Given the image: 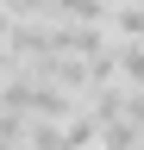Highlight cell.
<instances>
[{
  "label": "cell",
  "instance_id": "6da1fadb",
  "mask_svg": "<svg viewBox=\"0 0 144 150\" xmlns=\"http://www.w3.org/2000/svg\"><path fill=\"white\" fill-rule=\"evenodd\" d=\"M106 31H113L119 44H138L144 38V0H119V6L106 13Z\"/></svg>",
  "mask_w": 144,
  "mask_h": 150
},
{
  "label": "cell",
  "instance_id": "7a4b0ae2",
  "mask_svg": "<svg viewBox=\"0 0 144 150\" xmlns=\"http://www.w3.org/2000/svg\"><path fill=\"white\" fill-rule=\"evenodd\" d=\"M138 144H144V131H138L132 119H125V112L100 119V144H94V150H138Z\"/></svg>",
  "mask_w": 144,
  "mask_h": 150
},
{
  "label": "cell",
  "instance_id": "3957f363",
  "mask_svg": "<svg viewBox=\"0 0 144 150\" xmlns=\"http://www.w3.org/2000/svg\"><path fill=\"white\" fill-rule=\"evenodd\" d=\"M113 63H119V75H125V88L144 94V38H138V44H113Z\"/></svg>",
  "mask_w": 144,
  "mask_h": 150
},
{
  "label": "cell",
  "instance_id": "277c9868",
  "mask_svg": "<svg viewBox=\"0 0 144 150\" xmlns=\"http://www.w3.org/2000/svg\"><path fill=\"white\" fill-rule=\"evenodd\" d=\"M31 150H69L63 125H57V119H31Z\"/></svg>",
  "mask_w": 144,
  "mask_h": 150
},
{
  "label": "cell",
  "instance_id": "5b68a950",
  "mask_svg": "<svg viewBox=\"0 0 144 150\" xmlns=\"http://www.w3.org/2000/svg\"><path fill=\"white\" fill-rule=\"evenodd\" d=\"M13 31H19V19H13V6L0 0V44H13Z\"/></svg>",
  "mask_w": 144,
  "mask_h": 150
}]
</instances>
